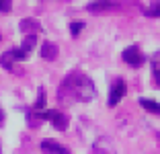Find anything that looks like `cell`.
I'll use <instances>...</instances> for the list:
<instances>
[{"instance_id": "7", "label": "cell", "mask_w": 160, "mask_h": 154, "mask_svg": "<svg viewBox=\"0 0 160 154\" xmlns=\"http://www.w3.org/2000/svg\"><path fill=\"white\" fill-rule=\"evenodd\" d=\"M41 58L47 62H53L58 58V45L53 41H45L41 45Z\"/></svg>"}, {"instance_id": "5", "label": "cell", "mask_w": 160, "mask_h": 154, "mask_svg": "<svg viewBox=\"0 0 160 154\" xmlns=\"http://www.w3.org/2000/svg\"><path fill=\"white\" fill-rule=\"evenodd\" d=\"M41 150L47 152V154H70V150H68L66 146H62L60 142H56V140H43Z\"/></svg>"}, {"instance_id": "15", "label": "cell", "mask_w": 160, "mask_h": 154, "mask_svg": "<svg viewBox=\"0 0 160 154\" xmlns=\"http://www.w3.org/2000/svg\"><path fill=\"white\" fill-rule=\"evenodd\" d=\"M0 126H4V111H2V107H0Z\"/></svg>"}, {"instance_id": "3", "label": "cell", "mask_w": 160, "mask_h": 154, "mask_svg": "<svg viewBox=\"0 0 160 154\" xmlns=\"http://www.w3.org/2000/svg\"><path fill=\"white\" fill-rule=\"evenodd\" d=\"M121 58H123V62H125V64H129L132 68H140V66L146 62V58H144V54L140 51V47H138V45L125 47V49H123V54H121Z\"/></svg>"}, {"instance_id": "10", "label": "cell", "mask_w": 160, "mask_h": 154, "mask_svg": "<svg viewBox=\"0 0 160 154\" xmlns=\"http://www.w3.org/2000/svg\"><path fill=\"white\" fill-rule=\"evenodd\" d=\"M140 105L146 111H150V113H156V115H160V103H156V101H152V99H144L142 97L140 99Z\"/></svg>"}, {"instance_id": "9", "label": "cell", "mask_w": 160, "mask_h": 154, "mask_svg": "<svg viewBox=\"0 0 160 154\" xmlns=\"http://www.w3.org/2000/svg\"><path fill=\"white\" fill-rule=\"evenodd\" d=\"M150 66H152V74H154L156 84L160 86V49H158V51L154 54V56L150 58Z\"/></svg>"}, {"instance_id": "14", "label": "cell", "mask_w": 160, "mask_h": 154, "mask_svg": "<svg viewBox=\"0 0 160 154\" xmlns=\"http://www.w3.org/2000/svg\"><path fill=\"white\" fill-rule=\"evenodd\" d=\"M12 6V0H0V13H8Z\"/></svg>"}, {"instance_id": "4", "label": "cell", "mask_w": 160, "mask_h": 154, "mask_svg": "<svg viewBox=\"0 0 160 154\" xmlns=\"http://www.w3.org/2000/svg\"><path fill=\"white\" fill-rule=\"evenodd\" d=\"M125 93H127V84H125V80H121V78H117L113 84H111V90H109V107H115L119 101H121L123 97H125Z\"/></svg>"}, {"instance_id": "11", "label": "cell", "mask_w": 160, "mask_h": 154, "mask_svg": "<svg viewBox=\"0 0 160 154\" xmlns=\"http://www.w3.org/2000/svg\"><path fill=\"white\" fill-rule=\"evenodd\" d=\"M144 14H146V17H154V19H158V17H160V0H156V2H152L150 6H146V8H144Z\"/></svg>"}, {"instance_id": "2", "label": "cell", "mask_w": 160, "mask_h": 154, "mask_svg": "<svg viewBox=\"0 0 160 154\" xmlns=\"http://www.w3.org/2000/svg\"><path fill=\"white\" fill-rule=\"evenodd\" d=\"M27 121L37 126V121H49L56 130L64 131L68 127V117L58 109H43V111H33L27 115Z\"/></svg>"}, {"instance_id": "13", "label": "cell", "mask_w": 160, "mask_h": 154, "mask_svg": "<svg viewBox=\"0 0 160 154\" xmlns=\"http://www.w3.org/2000/svg\"><path fill=\"white\" fill-rule=\"evenodd\" d=\"M43 105H45V97H43V89H39V97L35 103V111H43Z\"/></svg>"}, {"instance_id": "12", "label": "cell", "mask_w": 160, "mask_h": 154, "mask_svg": "<svg viewBox=\"0 0 160 154\" xmlns=\"http://www.w3.org/2000/svg\"><path fill=\"white\" fill-rule=\"evenodd\" d=\"M84 29V23L82 21H74V23L70 25V33H72V37H78V33Z\"/></svg>"}, {"instance_id": "6", "label": "cell", "mask_w": 160, "mask_h": 154, "mask_svg": "<svg viewBox=\"0 0 160 154\" xmlns=\"http://www.w3.org/2000/svg\"><path fill=\"white\" fill-rule=\"evenodd\" d=\"M117 2H111V0H94L86 6L88 13H105V10H111V8H117Z\"/></svg>"}, {"instance_id": "8", "label": "cell", "mask_w": 160, "mask_h": 154, "mask_svg": "<svg viewBox=\"0 0 160 154\" xmlns=\"http://www.w3.org/2000/svg\"><path fill=\"white\" fill-rule=\"evenodd\" d=\"M39 29H41V25H39V21H35V19H23L21 21V31L27 33V35H31V33L35 35Z\"/></svg>"}, {"instance_id": "1", "label": "cell", "mask_w": 160, "mask_h": 154, "mask_svg": "<svg viewBox=\"0 0 160 154\" xmlns=\"http://www.w3.org/2000/svg\"><path fill=\"white\" fill-rule=\"evenodd\" d=\"M97 97V89H94L92 80L84 74V72H70L66 78L62 80L60 90H58V99L60 101H82L90 103Z\"/></svg>"}]
</instances>
